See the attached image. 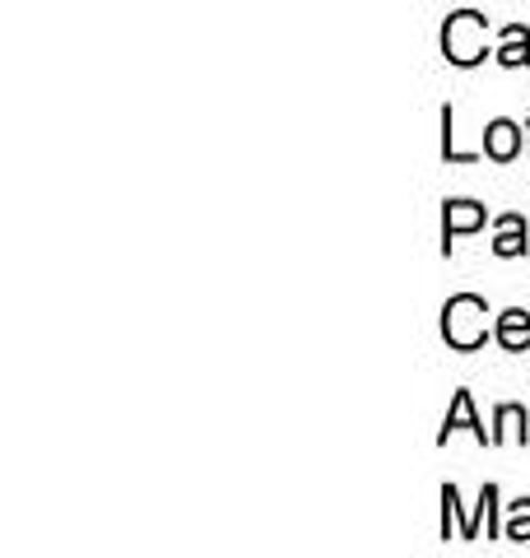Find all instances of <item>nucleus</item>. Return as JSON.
Returning a JSON list of instances; mask_svg holds the SVG:
<instances>
[{"instance_id":"f257e3e1","label":"nucleus","mask_w":530,"mask_h":558,"mask_svg":"<svg viewBox=\"0 0 530 558\" xmlns=\"http://www.w3.org/2000/svg\"><path fill=\"white\" fill-rule=\"evenodd\" d=\"M484 317H489V303L480 293H456V299H447V307H442V340L451 349H461V354H470V349H480L489 340Z\"/></svg>"},{"instance_id":"f03ea898","label":"nucleus","mask_w":530,"mask_h":558,"mask_svg":"<svg viewBox=\"0 0 530 558\" xmlns=\"http://www.w3.org/2000/svg\"><path fill=\"white\" fill-rule=\"evenodd\" d=\"M442 51L451 65H480L489 57V20L474 10H456L442 28Z\"/></svg>"},{"instance_id":"7ed1b4c3","label":"nucleus","mask_w":530,"mask_h":558,"mask_svg":"<svg viewBox=\"0 0 530 558\" xmlns=\"http://www.w3.org/2000/svg\"><path fill=\"white\" fill-rule=\"evenodd\" d=\"M484 205H474V201H447V209H442V252H451V242L461 238V233H474V229H484Z\"/></svg>"},{"instance_id":"20e7f679","label":"nucleus","mask_w":530,"mask_h":558,"mask_svg":"<svg viewBox=\"0 0 530 558\" xmlns=\"http://www.w3.org/2000/svg\"><path fill=\"white\" fill-rule=\"evenodd\" d=\"M484 154L493 163H511L521 154V126L517 121H507V117H498V121H489L484 126Z\"/></svg>"},{"instance_id":"39448f33","label":"nucleus","mask_w":530,"mask_h":558,"mask_svg":"<svg viewBox=\"0 0 530 558\" xmlns=\"http://www.w3.org/2000/svg\"><path fill=\"white\" fill-rule=\"evenodd\" d=\"M456 428H470L474 438L493 447V433H484V424H480V418H474V400H470V391H456V400H451L447 418H442V433H437V442H447Z\"/></svg>"},{"instance_id":"423d86ee","label":"nucleus","mask_w":530,"mask_h":558,"mask_svg":"<svg viewBox=\"0 0 530 558\" xmlns=\"http://www.w3.org/2000/svg\"><path fill=\"white\" fill-rule=\"evenodd\" d=\"M493 340H498V344L507 349V354H526V349H530V312H521V307L498 312Z\"/></svg>"},{"instance_id":"0eeeda50","label":"nucleus","mask_w":530,"mask_h":558,"mask_svg":"<svg viewBox=\"0 0 530 558\" xmlns=\"http://www.w3.org/2000/svg\"><path fill=\"white\" fill-rule=\"evenodd\" d=\"M493 252H498V256H521V252H530V233H526V219H521V215H503V219H498V238H493Z\"/></svg>"},{"instance_id":"6e6552de","label":"nucleus","mask_w":530,"mask_h":558,"mask_svg":"<svg viewBox=\"0 0 530 558\" xmlns=\"http://www.w3.org/2000/svg\"><path fill=\"white\" fill-rule=\"evenodd\" d=\"M503 65H530V28L526 24H507L503 28V47L493 51Z\"/></svg>"},{"instance_id":"1a4fd4ad","label":"nucleus","mask_w":530,"mask_h":558,"mask_svg":"<svg viewBox=\"0 0 530 558\" xmlns=\"http://www.w3.org/2000/svg\"><path fill=\"white\" fill-rule=\"evenodd\" d=\"M493 424H498V428H493V447L507 442V438H521V442L530 438V433H526V410H521V405H498Z\"/></svg>"},{"instance_id":"9d476101","label":"nucleus","mask_w":530,"mask_h":558,"mask_svg":"<svg viewBox=\"0 0 530 558\" xmlns=\"http://www.w3.org/2000/svg\"><path fill=\"white\" fill-rule=\"evenodd\" d=\"M503 539H517V545H526V539H530V498L511 502L507 526H503Z\"/></svg>"},{"instance_id":"9b49d317","label":"nucleus","mask_w":530,"mask_h":558,"mask_svg":"<svg viewBox=\"0 0 530 558\" xmlns=\"http://www.w3.org/2000/svg\"><path fill=\"white\" fill-rule=\"evenodd\" d=\"M442 159H447V163H474V154L456 149V131H451V108H442Z\"/></svg>"},{"instance_id":"f8f14e48","label":"nucleus","mask_w":530,"mask_h":558,"mask_svg":"<svg viewBox=\"0 0 530 558\" xmlns=\"http://www.w3.org/2000/svg\"><path fill=\"white\" fill-rule=\"evenodd\" d=\"M526 126H530V117H526ZM526 135H530V131H526Z\"/></svg>"}]
</instances>
